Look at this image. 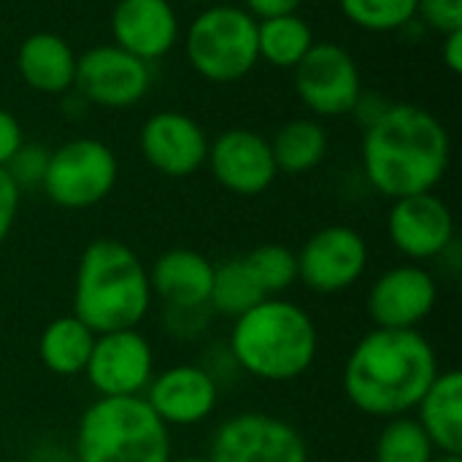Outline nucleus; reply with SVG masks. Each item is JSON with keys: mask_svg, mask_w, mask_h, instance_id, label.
<instances>
[{"mask_svg": "<svg viewBox=\"0 0 462 462\" xmlns=\"http://www.w3.org/2000/svg\"><path fill=\"white\" fill-rule=\"evenodd\" d=\"M116 46L149 62L171 51L179 22L168 0H119L111 16Z\"/></svg>", "mask_w": 462, "mask_h": 462, "instance_id": "obj_19", "label": "nucleus"}, {"mask_svg": "<svg viewBox=\"0 0 462 462\" xmlns=\"http://www.w3.org/2000/svg\"><path fill=\"white\" fill-rule=\"evenodd\" d=\"M119 162L114 152L95 138H76L49 154L41 189L46 198L70 211L92 208L116 187Z\"/></svg>", "mask_w": 462, "mask_h": 462, "instance_id": "obj_7", "label": "nucleus"}, {"mask_svg": "<svg viewBox=\"0 0 462 462\" xmlns=\"http://www.w3.org/2000/svg\"><path fill=\"white\" fill-rule=\"evenodd\" d=\"M295 87L300 100L322 116H338L360 100V73L346 49L336 43H314L295 65Z\"/></svg>", "mask_w": 462, "mask_h": 462, "instance_id": "obj_14", "label": "nucleus"}, {"mask_svg": "<svg viewBox=\"0 0 462 462\" xmlns=\"http://www.w3.org/2000/svg\"><path fill=\"white\" fill-rule=\"evenodd\" d=\"M246 5H249V14H254L260 19H271V16H282V14H295L300 0H246Z\"/></svg>", "mask_w": 462, "mask_h": 462, "instance_id": "obj_33", "label": "nucleus"}, {"mask_svg": "<svg viewBox=\"0 0 462 462\" xmlns=\"http://www.w3.org/2000/svg\"><path fill=\"white\" fill-rule=\"evenodd\" d=\"M295 257L298 282L314 295L349 292L363 282L371 263L365 238L349 225H328L317 230Z\"/></svg>", "mask_w": 462, "mask_h": 462, "instance_id": "obj_9", "label": "nucleus"}, {"mask_svg": "<svg viewBox=\"0 0 462 462\" xmlns=\"http://www.w3.org/2000/svg\"><path fill=\"white\" fill-rule=\"evenodd\" d=\"M214 282V263L195 249H168L149 268V284L154 298L168 311H203L208 309Z\"/></svg>", "mask_w": 462, "mask_h": 462, "instance_id": "obj_18", "label": "nucleus"}, {"mask_svg": "<svg viewBox=\"0 0 462 462\" xmlns=\"http://www.w3.org/2000/svg\"><path fill=\"white\" fill-rule=\"evenodd\" d=\"M417 14H422L425 24L444 35L462 30V0H420Z\"/></svg>", "mask_w": 462, "mask_h": 462, "instance_id": "obj_30", "label": "nucleus"}, {"mask_svg": "<svg viewBox=\"0 0 462 462\" xmlns=\"http://www.w3.org/2000/svg\"><path fill=\"white\" fill-rule=\"evenodd\" d=\"M387 236L409 263L444 260L455 246V217L433 192L398 198L387 217Z\"/></svg>", "mask_w": 462, "mask_h": 462, "instance_id": "obj_13", "label": "nucleus"}, {"mask_svg": "<svg viewBox=\"0 0 462 462\" xmlns=\"http://www.w3.org/2000/svg\"><path fill=\"white\" fill-rule=\"evenodd\" d=\"M171 428L143 398H95L79 417L76 462H171Z\"/></svg>", "mask_w": 462, "mask_h": 462, "instance_id": "obj_5", "label": "nucleus"}, {"mask_svg": "<svg viewBox=\"0 0 462 462\" xmlns=\"http://www.w3.org/2000/svg\"><path fill=\"white\" fill-rule=\"evenodd\" d=\"M420 0H341V11L363 30L387 32L409 24L417 16Z\"/></svg>", "mask_w": 462, "mask_h": 462, "instance_id": "obj_28", "label": "nucleus"}, {"mask_svg": "<svg viewBox=\"0 0 462 462\" xmlns=\"http://www.w3.org/2000/svg\"><path fill=\"white\" fill-rule=\"evenodd\" d=\"M171 462H211L203 455H181V457H171Z\"/></svg>", "mask_w": 462, "mask_h": 462, "instance_id": "obj_35", "label": "nucleus"}, {"mask_svg": "<svg viewBox=\"0 0 462 462\" xmlns=\"http://www.w3.org/2000/svg\"><path fill=\"white\" fill-rule=\"evenodd\" d=\"M244 263L263 298H284V292L298 282V257L284 244H260L244 254Z\"/></svg>", "mask_w": 462, "mask_h": 462, "instance_id": "obj_27", "label": "nucleus"}, {"mask_svg": "<svg viewBox=\"0 0 462 462\" xmlns=\"http://www.w3.org/2000/svg\"><path fill=\"white\" fill-rule=\"evenodd\" d=\"M227 355L246 376L287 384L306 376L319 355L314 317L290 298H263L233 319Z\"/></svg>", "mask_w": 462, "mask_h": 462, "instance_id": "obj_3", "label": "nucleus"}, {"mask_svg": "<svg viewBox=\"0 0 462 462\" xmlns=\"http://www.w3.org/2000/svg\"><path fill=\"white\" fill-rule=\"evenodd\" d=\"M46 165H49V152L38 143H30V146H19L16 154L8 160L5 171L8 176L14 179V184L22 189L27 187H41L43 184V176H46Z\"/></svg>", "mask_w": 462, "mask_h": 462, "instance_id": "obj_29", "label": "nucleus"}, {"mask_svg": "<svg viewBox=\"0 0 462 462\" xmlns=\"http://www.w3.org/2000/svg\"><path fill=\"white\" fill-rule=\"evenodd\" d=\"M271 152H273L276 171L306 173L322 162V157L328 152V135L317 122L295 119L276 133Z\"/></svg>", "mask_w": 462, "mask_h": 462, "instance_id": "obj_23", "label": "nucleus"}, {"mask_svg": "<svg viewBox=\"0 0 462 462\" xmlns=\"http://www.w3.org/2000/svg\"><path fill=\"white\" fill-rule=\"evenodd\" d=\"M141 398L171 430L198 428L219 406V382L203 365L176 363L154 374Z\"/></svg>", "mask_w": 462, "mask_h": 462, "instance_id": "obj_12", "label": "nucleus"}, {"mask_svg": "<svg viewBox=\"0 0 462 462\" xmlns=\"http://www.w3.org/2000/svg\"><path fill=\"white\" fill-rule=\"evenodd\" d=\"M436 455V447L411 414L387 420L374 444V462H430Z\"/></svg>", "mask_w": 462, "mask_h": 462, "instance_id": "obj_26", "label": "nucleus"}, {"mask_svg": "<svg viewBox=\"0 0 462 462\" xmlns=\"http://www.w3.org/2000/svg\"><path fill=\"white\" fill-rule=\"evenodd\" d=\"M154 374L152 341L138 328L95 336L84 376L97 398H141Z\"/></svg>", "mask_w": 462, "mask_h": 462, "instance_id": "obj_10", "label": "nucleus"}, {"mask_svg": "<svg viewBox=\"0 0 462 462\" xmlns=\"http://www.w3.org/2000/svg\"><path fill=\"white\" fill-rule=\"evenodd\" d=\"M206 457L211 462H309V444L290 420L241 411L219 422Z\"/></svg>", "mask_w": 462, "mask_h": 462, "instance_id": "obj_8", "label": "nucleus"}, {"mask_svg": "<svg viewBox=\"0 0 462 462\" xmlns=\"http://www.w3.org/2000/svg\"><path fill=\"white\" fill-rule=\"evenodd\" d=\"M260 300H263V292L254 284L244 257H233V260H225V263L214 265L208 311H214L219 317H227V319H238L241 314H246Z\"/></svg>", "mask_w": 462, "mask_h": 462, "instance_id": "obj_25", "label": "nucleus"}, {"mask_svg": "<svg viewBox=\"0 0 462 462\" xmlns=\"http://www.w3.org/2000/svg\"><path fill=\"white\" fill-rule=\"evenodd\" d=\"M92 346H95V333L76 314H65L43 328L38 338V357L49 374L70 379V376H84Z\"/></svg>", "mask_w": 462, "mask_h": 462, "instance_id": "obj_22", "label": "nucleus"}, {"mask_svg": "<svg viewBox=\"0 0 462 462\" xmlns=\"http://www.w3.org/2000/svg\"><path fill=\"white\" fill-rule=\"evenodd\" d=\"M439 282L420 263L393 265L379 273L368 290L365 311L374 328L420 330L439 306Z\"/></svg>", "mask_w": 462, "mask_h": 462, "instance_id": "obj_11", "label": "nucleus"}, {"mask_svg": "<svg viewBox=\"0 0 462 462\" xmlns=\"http://www.w3.org/2000/svg\"><path fill=\"white\" fill-rule=\"evenodd\" d=\"M187 57L192 68L211 81L246 76L260 57L254 16L236 5L206 8L187 32Z\"/></svg>", "mask_w": 462, "mask_h": 462, "instance_id": "obj_6", "label": "nucleus"}, {"mask_svg": "<svg viewBox=\"0 0 462 462\" xmlns=\"http://www.w3.org/2000/svg\"><path fill=\"white\" fill-rule=\"evenodd\" d=\"M430 462H462V455H441V452H439Z\"/></svg>", "mask_w": 462, "mask_h": 462, "instance_id": "obj_36", "label": "nucleus"}, {"mask_svg": "<svg viewBox=\"0 0 462 462\" xmlns=\"http://www.w3.org/2000/svg\"><path fill=\"white\" fill-rule=\"evenodd\" d=\"M444 62L449 65L452 73H460L462 70V30L447 32V41H444Z\"/></svg>", "mask_w": 462, "mask_h": 462, "instance_id": "obj_34", "label": "nucleus"}, {"mask_svg": "<svg viewBox=\"0 0 462 462\" xmlns=\"http://www.w3.org/2000/svg\"><path fill=\"white\" fill-rule=\"evenodd\" d=\"M417 422L441 455H462V374L439 371L417 403Z\"/></svg>", "mask_w": 462, "mask_h": 462, "instance_id": "obj_20", "label": "nucleus"}, {"mask_svg": "<svg viewBox=\"0 0 462 462\" xmlns=\"http://www.w3.org/2000/svg\"><path fill=\"white\" fill-rule=\"evenodd\" d=\"M363 168L371 187L393 200L433 192L449 168V133L420 106H390L365 130Z\"/></svg>", "mask_w": 462, "mask_h": 462, "instance_id": "obj_2", "label": "nucleus"}, {"mask_svg": "<svg viewBox=\"0 0 462 462\" xmlns=\"http://www.w3.org/2000/svg\"><path fill=\"white\" fill-rule=\"evenodd\" d=\"M19 146H22V127L8 111L0 108V168L8 165V160L16 154Z\"/></svg>", "mask_w": 462, "mask_h": 462, "instance_id": "obj_32", "label": "nucleus"}, {"mask_svg": "<svg viewBox=\"0 0 462 462\" xmlns=\"http://www.w3.org/2000/svg\"><path fill=\"white\" fill-rule=\"evenodd\" d=\"M208 165L214 179L233 195H260L276 179L271 143L252 130H227L208 146Z\"/></svg>", "mask_w": 462, "mask_h": 462, "instance_id": "obj_16", "label": "nucleus"}, {"mask_svg": "<svg viewBox=\"0 0 462 462\" xmlns=\"http://www.w3.org/2000/svg\"><path fill=\"white\" fill-rule=\"evenodd\" d=\"M81 95L97 106L127 108L138 103L149 84L152 73L143 60L114 46H95L76 60V81Z\"/></svg>", "mask_w": 462, "mask_h": 462, "instance_id": "obj_15", "label": "nucleus"}, {"mask_svg": "<svg viewBox=\"0 0 462 462\" xmlns=\"http://www.w3.org/2000/svg\"><path fill=\"white\" fill-rule=\"evenodd\" d=\"M311 46V27L295 14L271 16L257 24V51L276 68H295Z\"/></svg>", "mask_w": 462, "mask_h": 462, "instance_id": "obj_24", "label": "nucleus"}, {"mask_svg": "<svg viewBox=\"0 0 462 462\" xmlns=\"http://www.w3.org/2000/svg\"><path fill=\"white\" fill-rule=\"evenodd\" d=\"M436 346L420 330H368L349 352L341 374L346 401L365 417L411 414L439 376Z\"/></svg>", "mask_w": 462, "mask_h": 462, "instance_id": "obj_1", "label": "nucleus"}, {"mask_svg": "<svg viewBox=\"0 0 462 462\" xmlns=\"http://www.w3.org/2000/svg\"><path fill=\"white\" fill-rule=\"evenodd\" d=\"M19 187L14 184V179L8 176L5 168H0V246L5 244V238L11 236L16 211H19Z\"/></svg>", "mask_w": 462, "mask_h": 462, "instance_id": "obj_31", "label": "nucleus"}, {"mask_svg": "<svg viewBox=\"0 0 462 462\" xmlns=\"http://www.w3.org/2000/svg\"><path fill=\"white\" fill-rule=\"evenodd\" d=\"M76 60L79 57L73 54L68 41L54 32H35L19 46L16 65L22 79L32 89L60 95L76 81Z\"/></svg>", "mask_w": 462, "mask_h": 462, "instance_id": "obj_21", "label": "nucleus"}, {"mask_svg": "<svg viewBox=\"0 0 462 462\" xmlns=\"http://www.w3.org/2000/svg\"><path fill=\"white\" fill-rule=\"evenodd\" d=\"M154 303L149 268L116 238L87 244L73 276V314L95 333L141 328Z\"/></svg>", "mask_w": 462, "mask_h": 462, "instance_id": "obj_4", "label": "nucleus"}, {"mask_svg": "<svg viewBox=\"0 0 462 462\" xmlns=\"http://www.w3.org/2000/svg\"><path fill=\"white\" fill-rule=\"evenodd\" d=\"M141 152L154 171L184 179L203 168L208 157V138L195 119L176 111H162L143 125Z\"/></svg>", "mask_w": 462, "mask_h": 462, "instance_id": "obj_17", "label": "nucleus"}, {"mask_svg": "<svg viewBox=\"0 0 462 462\" xmlns=\"http://www.w3.org/2000/svg\"><path fill=\"white\" fill-rule=\"evenodd\" d=\"M195 3H206V0H195Z\"/></svg>", "mask_w": 462, "mask_h": 462, "instance_id": "obj_37", "label": "nucleus"}]
</instances>
